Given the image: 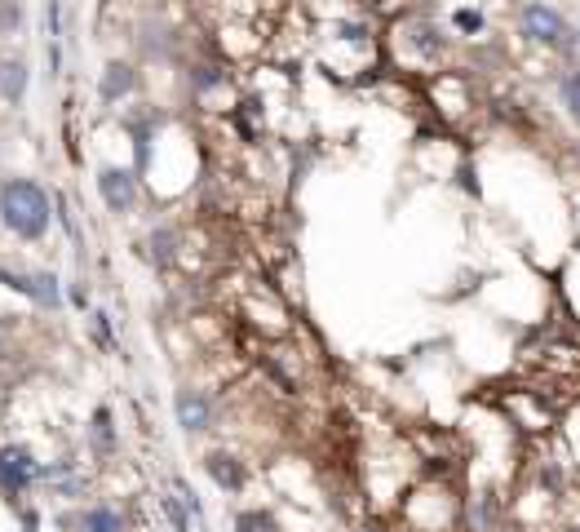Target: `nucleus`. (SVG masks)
<instances>
[{"instance_id": "obj_1", "label": "nucleus", "mask_w": 580, "mask_h": 532, "mask_svg": "<svg viewBox=\"0 0 580 532\" xmlns=\"http://www.w3.org/2000/svg\"><path fill=\"white\" fill-rule=\"evenodd\" d=\"M0 213H5V222L18 235H40V231L49 227V196H45V187H40V182H27V178L5 182V191H0Z\"/></svg>"}, {"instance_id": "obj_2", "label": "nucleus", "mask_w": 580, "mask_h": 532, "mask_svg": "<svg viewBox=\"0 0 580 532\" xmlns=\"http://www.w3.org/2000/svg\"><path fill=\"white\" fill-rule=\"evenodd\" d=\"M514 32H519L523 45L554 49V54H558V45H563L567 32H572V18H567L558 5L536 0V5H519V9H514Z\"/></svg>"}, {"instance_id": "obj_3", "label": "nucleus", "mask_w": 580, "mask_h": 532, "mask_svg": "<svg viewBox=\"0 0 580 532\" xmlns=\"http://www.w3.org/2000/svg\"><path fill=\"white\" fill-rule=\"evenodd\" d=\"M98 191H102V200H107L111 209L124 213V209H133V196H138V178H133L129 169H102L98 173Z\"/></svg>"}, {"instance_id": "obj_4", "label": "nucleus", "mask_w": 580, "mask_h": 532, "mask_svg": "<svg viewBox=\"0 0 580 532\" xmlns=\"http://www.w3.org/2000/svg\"><path fill=\"white\" fill-rule=\"evenodd\" d=\"M204 470H209V479L217 488H226V493H240L244 479H248L244 462H240V457H231V453H209V457H204Z\"/></svg>"}, {"instance_id": "obj_5", "label": "nucleus", "mask_w": 580, "mask_h": 532, "mask_svg": "<svg viewBox=\"0 0 580 532\" xmlns=\"http://www.w3.org/2000/svg\"><path fill=\"white\" fill-rule=\"evenodd\" d=\"M178 422L186 426V431H204V426L213 422V404H209V395H200V391H182V395H178Z\"/></svg>"}, {"instance_id": "obj_6", "label": "nucleus", "mask_w": 580, "mask_h": 532, "mask_svg": "<svg viewBox=\"0 0 580 532\" xmlns=\"http://www.w3.org/2000/svg\"><path fill=\"white\" fill-rule=\"evenodd\" d=\"M554 94H558L563 116L580 129V71H558V76H554Z\"/></svg>"}, {"instance_id": "obj_7", "label": "nucleus", "mask_w": 580, "mask_h": 532, "mask_svg": "<svg viewBox=\"0 0 580 532\" xmlns=\"http://www.w3.org/2000/svg\"><path fill=\"white\" fill-rule=\"evenodd\" d=\"M448 23L457 27V36H465V40H479V36H488V14H483V9H470V5H461V9H452V14H448Z\"/></svg>"}, {"instance_id": "obj_8", "label": "nucleus", "mask_w": 580, "mask_h": 532, "mask_svg": "<svg viewBox=\"0 0 580 532\" xmlns=\"http://www.w3.org/2000/svg\"><path fill=\"white\" fill-rule=\"evenodd\" d=\"M31 475H36V466L23 453H0V484L5 488H23Z\"/></svg>"}, {"instance_id": "obj_9", "label": "nucleus", "mask_w": 580, "mask_h": 532, "mask_svg": "<svg viewBox=\"0 0 580 532\" xmlns=\"http://www.w3.org/2000/svg\"><path fill=\"white\" fill-rule=\"evenodd\" d=\"M80 528H85V532H120L124 519H120L116 506H89L85 519H80Z\"/></svg>"}, {"instance_id": "obj_10", "label": "nucleus", "mask_w": 580, "mask_h": 532, "mask_svg": "<svg viewBox=\"0 0 580 532\" xmlns=\"http://www.w3.org/2000/svg\"><path fill=\"white\" fill-rule=\"evenodd\" d=\"M129 85H133V67L129 63H111L107 76H102V98H120Z\"/></svg>"}, {"instance_id": "obj_11", "label": "nucleus", "mask_w": 580, "mask_h": 532, "mask_svg": "<svg viewBox=\"0 0 580 532\" xmlns=\"http://www.w3.org/2000/svg\"><path fill=\"white\" fill-rule=\"evenodd\" d=\"M235 532H279L271 510H240L235 515Z\"/></svg>"}, {"instance_id": "obj_12", "label": "nucleus", "mask_w": 580, "mask_h": 532, "mask_svg": "<svg viewBox=\"0 0 580 532\" xmlns=\"http://www.w3.org/2000/svg\"><path fill=\"white\" fill-rule=\"evenodd\" d=\"M23 85H27V67L23 63L0 67V94H5V98H18V94H23Z\"/></svg>"}, {"instance_id": "obj_13", "label": "nucleus", "mask_w": 580, "mask_h": 532, "mask_svg": "<svg viewBox=\"0 0 580 532\" xmlns=\"http://www.w3.org/2000/svg\"><path fill=\"white\" fill-rule=\"evenodd\" d=\"M558 58H563V71H580V27L567 32V40L558 45Z\"/></svg>"}, {"instance_id": "obj_14", "label": "nucleus", "mask_w": 580, "mask_h": 532, "mask_svg": "<svg viewBox=\"0 0 580 532\" xmlns=\"http://www.w3.org/2000/svg\"><path fill=\"white\" fill-rule=\"evenodd\" d=\"M23 293H36L40 302H58V289H54V275H31L23 280Z\"/></svg>"}, {"instance_id": "obj_15", "label": "nucleus", "mask_w": 580, "mask_h": 532, "mask_svg": "<svg viewBox=\"0 0 580 532\" xmlns=\"http://www.w3.org/2000/svg\"><path fill=\"white\" fill-rule=\"evenodd\" d=\"M164 515L173 519V528H178V532L191 528V510H186V501H182V497H164Z\"/></svg>"}, {"instance_id": "obj_16", "label": "nucleus", "mask_w": 580, "mask_h": 532, "mask_svg": "<svg viewBox=\"0 0 580 532\" xmlns=\"http://www.w3.org/2000/svg\"><path fill=\"white\" fill-rule=\"evenodd\" d=\"M457 182H461V191H465V196H474V200L483 196V187H479V169H474L470 160H465V165L457 169Z\"/></svg>"}, {"instance_id": "obj_17", "label": "nucleus", "mask_w": 580, "mask_h": 532, "mask_svg": "<svg viewBox=\"0 0 580 532\" xmlns=\"http://www.w3.org/2000/svg\"><path fill=\"white\" fill-rule=\"evenodd\" d=\"M151 244H155V253H173V235L169 231H155Z\"/></svg>"}, {"instance_id": "obj_18", "label": "nucleus", "mask_w": 580, "mask_h": 532, "mask_svg": "<svg viewBox=\"0 0 580 532\" xmlns=\"http://www.w3.org/2000/svg\"><path fill=\"white\" fill-rule=\"evenodd\" d=\"M359 532H381V528H359Z\"/></svg>"}]
</instances>
